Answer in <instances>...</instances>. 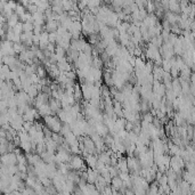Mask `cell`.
<instances>
[{
	"label": "cell",
	"mask_w": 195,
	"mask_h": 195,
	"mask_svg": "<svg viewBox=\"0 0 195 195\" xmlns=\"http://www.w3.org/2000/svg\"><path fill=\"white\" fill-rule=\"evenodd\" d=\"M22 29H23L24 32H32V30H33V25L31 23H24L22 24Z\"/></svg>",
	"instance_id": "5"
},
{
	"label": "cell",
	"mask_w": 195,
	"mask_h": 195,
	"mask_svg": "<svg viewBox=\"0 0 195 195\" xmlns=\"http://www.w3.org/2000/svg\"><path fill=\"white\" fill-rule=\"evenodd\" d=\"M118 168L120 169V171L121 172H127L128 170V166H127V160H124V159H120L119 160V163H118Z\"/></svg>",
	"instance_id": "2"
},
{
	"label": "cell",
	"mask_w": 195,
	"mask_h": 195,
	"mask_svg": "<svg viewBox=\"0 0 195 195\" xmlns=\"http://www.w3.org/2000/svg\"><path fill=\"white\" fill-rule=\"evenodd\" d=\"M69 160V155L65 151H59L57 154V161L58 162H64Z\"/></svg>",
	"instance_id": "3"
},
{
	"label": "cell",
	"mask_w": 195,
	"mask_h": 195,
	"mask_svg": "<svg viewBox=\"0 0 195 195\" xmlns=\"http://www.w3.org/2000/svg\"><path fill=\"white\" fill-rule=\"evenodd\" d=\"M127 130H133V124H130V123H127Z\"/></svg>",
	"instance_id": "6"
},
{
	"label": "cell",
	"mask_w": 195,
	"mask_h": 195,
	"mask_svg": "<svg viewBox=\"0 0 195 195\" xmlns=\"http://www.w3.org/2000/svg\"><path fill=\"white\" fill-rule=\"evenodd\" d=\"M71 166L73 169H85V164H83V161L81 160L79 156H73L71 160Z\"/></svg>",
	"instance_id": "1"
},
{
	"label": "cell",
	"mask_w": 195,
	"mask_h": 195,
	"mask_svg": "<svg viewBox=\"0 0 195 195\" xmlns=\"http://www.w3.org/2000/svg\"><path fill=\"white\" fill-rule=\"evenodd\" d=\"M17 17H18V16H17L16 14L12 15V16H10L9 19H8V24H9V28H14L15 25L17 24V19H18Z\"/></svg>",
	"instance_id": "4"
}]
</instances>
